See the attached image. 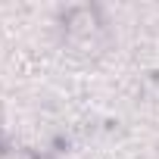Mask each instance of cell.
Segmentation results:
<instances>
[{"mask_svg": "<svg viewBox=\"0 0 159 159\" xmlns=\"http://www.w3.org/2000/svg\"><path fill=\"white\" fill-rule=\"evenodd\" d=\"M66 38L75 50H94L103 38V22L97 16V10L91 7H78V10H69L66 16Z\"/></svg>", "mask_w": 159, "mask_h": 159, "instance_id": "6da1fadb", "label": "cell"}]
</instances>
